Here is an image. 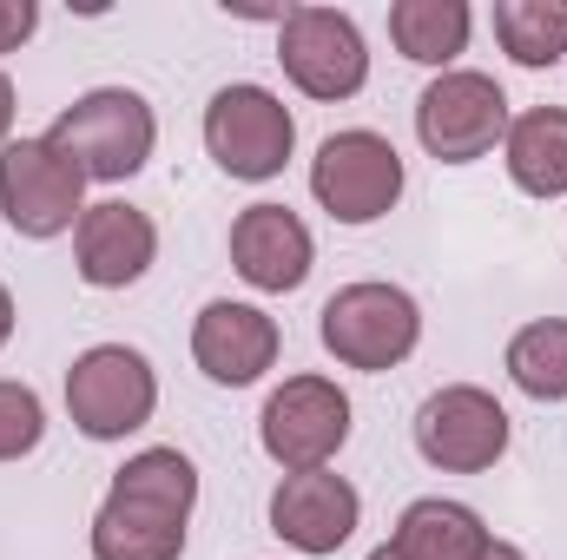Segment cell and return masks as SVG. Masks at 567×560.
<instances>
[{
  "label": "cell",
  "mask_w": 567,
  "mask_h": 560,
  "mask_svg": "<svg viewBox=\"0 0 567 560\" xmlns=\"http://www.w3.org/2000/svg\"><path fill=\"white\" fill-rule=\"evenodd\" d=\"M198 508V468L178 448H140L100 515H93V560H178L185 554V528Z\"/></svg>",
  "instance_id": "cell-1"
},
{
  "label": "cell",
  "mask_w": 567,
  "mask_h": 560,
  "mask_svg": "<svg viewBox=\"0 0 567 560\" xmlns=\"http://www.w3.org/2000/svg\"><path fill=\"white\" fill-rule=\"evenodd\" d=\"M390 40L416 66H449L468 46V7L462 0H396L390 7Z\"/></svg>",
  "instance_id": "cell-18"
},
{
  "label": "cell",
  "mask_w": 567,
  "mask_h": 560,
  "mask_svg": "<svg viewBox=\"0 0 567 560\" xmlns=\"http://www.w3.org/2000/svg\"><path fill=\"white\" fill-rule=\"evenodd\" d=\"M33 27H40V7L33 0H0V53H13Z\"/></svg>",
  "instance_id": "cell-22"
},
{
  "label": "cell",
  "mask_w": 567,
  "mask_h": 560,
  "mask_svg": "<svg viewBox=\"0 0 567 560\" xmlns=\"http://www.w3.org/2000/svg\"><path fill=\"white\" fill-rule=\"evenodd\" d=\"M357 521H363V495L330 468L284 475L271 495V535L290 541L297 554H337L357 535Z\"/></svg>",
  "instance_id": "cell-12"
},
{
  "label": "cell",
  "mask_w": 567,
  "mask_h": 560,
  "mask_svg": "<svg viewBox=\"0 0 567 560\" xmlns=\"http://www.w3.org/2000/svg\"><path fill=\"white\" fill-rule=\"evenodd\" d=\"M482 560H528V554H522V548H508V541H495V548H488Z\"/></svg>",
  "instance_id": "cell-25"
},
{
  "label": "cell",
  "mask_w": 567,
  "mask_h": 560,
  "mask_svg": "<svg viewBox=\"0 0 567 560\" xmlns=\"http://www.w3.org/2000/svg\"><path fill=\"white\" fill-rule=\"evenodd\" d=\"M152 258H158V225L145 218L140 205H120V198L86 205V218L73 231V265H80V278L93 290L140 283L152 271Z\"/></svg>",
  "instance_id": "cell-15"
},
{
  "label": "cell",
  "mask_w": 567,
  "mask_h": 560,
  "mask_svg": "<svg viewBox=\"0 0 567 560\" xmlns=\"http://www.w3.org/2000/svg\"><path fill=\"white\" fill-rule=\"evenodd\" d=\"M310 191L337 225H377L403 198V158L383 133H330L310 158Z\"/></svg>",
  "instance_id": "cell-7"
},
{
  "label": "cell",
  "mask_w": 567,
  "mask_h": 560,
  "mask_svg": "<svg viewBox=\"0 0 567 560\" xmlns=\"http://www.w3.org/2000/svg\"><path fill=\"white\" fill-rule=\"evenodd\" d=\"M13 336V297H7V283H0V343Z\"/></svg>",
  "instance_id": "cell-24"
},
{
  "label": "cell",
  "mask_w": 567,
  "mask_h": 560,
  "mask_svg": "<svg viewBox=\"0 0 567 560\" xmlns=\"http://www.w3.org/2000/svg\"><path fill=\"white\" fill-rule=\"evenodd\" d=\"M495 40L515 66H555L567 53V0H495Z\"/></svg>",
  "instance_id": "cell-19"
},
{
  "label": "cell",
  "mask_w": 567,
  "mask_h": 560,
  "mask_svg": "<svg viewBox=\"0 0 567 560\" xmlns=\"http://www.w3.org/2000/svg\"><path fill=\"white\" fill-rule=\"evenodd\" d=\"M508 178L528 198H567V106H535L508 120Z\"/></svg>",
  "instance_id": "cell-17"
},
{
  "label": "cell",
  "mask_w": 567,
  "mask_h": 560,
  "mask_svg": "<svg viewBox=\"0 0 567 560\" xmlns=\"http://www.w3.org/2000/svg\"><path fill=\"white\" fill-rule=\"evenodd\" d=\"M416 448L442 475H482L508 455V409L475 383H449L416 409Z\"/></svg>",
  "instance_id": "cell-11"
},
{
  "label": "cell",
  "mask_w": 567,
  "mask_h": 560,
  "mask_svg": "<svg viewBox=\"0 0 567 560\" xmlns=\"http://www.w3.org/2000/svg\"><path fill=\"white\" fill-rule=\"evenodd\" d=\"M258 442H265V455L278 462L284 475L330 468V455L350 442V396L330 376H284L278 390L265 396Z\"/></svg>",
  "instance_id": "cell-9"
},
{
  "label": "cell",
  "mask_w": 567,
  "mask_h": 560,
  "mask_svg": "<svg viewBox=\"0 0 567 560\" xmlns=\"http://www.w3.org/2000/svg\"><path fill=\"white\" fill-rule=\"evenodd\" d=\"M47 139L60 145L86 178L120 185V178L145 172V158H152V145H158V120H152V106H145L133 86H93V93H80V100L53 120Z\"/></svg>",
  "instance_id": "cell-3"
},
{
  "label": "cell",
  "mask_w": 567,
  "mask_h": 560,
  "mask_svg": "<svg viewBox=\"0 0 567 560\" xmlns=\"http://www.w3.org/2000/svg\"><path fill=\"white\" fill-rule=\"evenodd\" d=\"M278 343H284L278 323H271L258 303H231V297L205 303L198 323H192V356H198V370H205L212 383H225V390L258 383V376L278 363Z\"/></svg>",
  "instance_id": "cell-13"
},
{
  "label": "cell",
  "mask_w": 567,
  "mask_h": 560,
  "mask_svg": "<svg viewBox=\"0 0 567 560\" xmlns=\"http://www.w3.org/2000/svg\"><path fill=\"white\" fill-rule=\"evenodd\" d=\"M7 133H13V80L0 73V145H7Z\"/></svg>",
  "instance_id": "cell-23"
},
{
  "label": "cell",
  "mask_w": 567,
  "mask_h": 560,
  "mask_svg": "<svg viewBox=\"0 0 567 560\" xmlns=\"http://www.w3.org/2000/svg\"><path fill=\"white\" fill-rule=\"evenodd\" d=\"M158 409V376L133 343H93L66 370V416L86 442H126Z\"/></svg>",
  "instance_id": "cell-5"
},
{
  "label": "cell",
  "mask_w": 567,
  "mask_h": 560,
  "mask_svg": "<svg viewBox=\"0 0 567 560\" xmlns=\"http://www.w3.org/2000/svg\"><path fill=\"white\" fill-rule=\"evenodd\" d=\"M317 336H323V350H330L343 370L383 376V370H396V363L416 356V343H423V310H416V297L396 290V283H343V290L323 303Z\"/></svg>",
  "instance_id": "cell-2"
},
{
  "label": "cell",
  "mask_w": 567,
  "mask_h": 560,
  "mask_svg": "<svg viewBox=\"0 0 567 560\" xmlns=\"http://www.w3.org/2000/svg\"><path fill=\"white\" fill-rule=\"evenodd\" d=\"M370 560H403V554H396V548H390V541H383V548H377V554H370Z\"/></svg>",
  "instance_id": "cell-26"
},
{
  "label": "cell",
  "mask_w": 567,
  "mask_h": 560,
  "mask_svg": "<svg viewBox=\"0 0 567 560\" xmlns=\"http://www.w3.org/2000/svg\"><path fill=\"white\" fill-rule=\"evenodd\" d=\"M231 265L251 290H297L317 265V245H310V225L290 211V205H245L238 225H231Z\"/></svg>",
  "instance_id": "cell-14"
},
{
  "label": "cell",
  "mask_w": 567,
  "mask_h": 560,
  "mask_svg": "<svg viewBox=\"0 0 567 560\" xmlns=\"http://www.w3.org/2000/svg\"><path fill=\"white\" fill-rule=\"evenodd\" d=\"M47 435V409L27 383H0V462H20L33 455Z\"/></svg>",
  "instance_id": "cell-21"
},
{
  "label": "cell",
  "mask_w": 567,
  "mask_h": 560,
  "mask_svg": "<svg viewBox=\"0 0 567 560\" xmlns=\"http://www.w3.org/2000/svg\"><path fill=\"white\" fill-rule=\"evenodd\" d=\"M0 211L20 238H60L86 218V172L53 139L0 145Z\"/></svg>",
  "instance_id": "cell-6"
},
{
  "label": "cell",
  "mask_w": 567,
  "mask_h": 560,
  "mask_svg": "<svg viewBox=\"0 0 567 560\" xmlns=\"http://www.w3.org/2000/svg\"><path fill=\"white\" fill-rule=\"evenodd\" d=\"M390 548H396L403 560H482L488 548H495V535L482 528L475 508L429 495V501H410V508H403Z\"/></svg>",
  "instance_id": "cell-16"
},
{
  "label": "cell",
  "mask_w": 567,
  "mask_h": 560,
  "mask_svg": "<svg viewBox=\"0 0 567 560\" xmlns=\"http://www.w3.org/2000/svg\"><path fill=\"white\" fill-rule=\"evenodd\" d=\"M278 60L297 93L330 100V106L350 100V93H363V80H370L363 27L343 7H290L278 20Z\"/></svg>",
  "instance_id": "cell-8"
},
{
  "label": "cell",
  "mask_w": 567,
  "mask_h": 560,
  "mask_svg": "<svg viewBox=\"0 0 567 560\" xmlns=\"http://www.w3.org/2000/svg\"><path fill=\"white\" fill-rule=\"evenodd\" d=\"M508 383L535 403H567V317H542L508 343Z\"/></svg>",
  "instance_id": "cell-20"
},
{
  "label": "cell",
  "mask_w": 567,
  "mask_h": 560,
  "mask_svg": "<svg viewBox=\"0 0 567 560\" xmlns=\"http://www.w3.org/2000/svg\"><path fill=\"white\" fill-rule=\"evenodd\" d=\"M416 139L442 165L488 158L508 139V93L488 73H435L416 100Z\"/></svg>",
  "instance_id": "cell-10"
},
{
  "label": "cell",
  "mask_w": 567,
  "mask_h": 560,
  "mask_svg": "<svg viewBox=\"0 0 567 560\" xmlns=\"http://www.w3.org/2000/svg\"><path fill=\"white\" fill-rule=\"evenodd\" d=\"M205 152L218 158L225 178H245V185H265L278 178L297 152V120L271 86H218L212 106H205Z\"/></svg>",
  "instance_id": "cell-4"
}]
</instances>
